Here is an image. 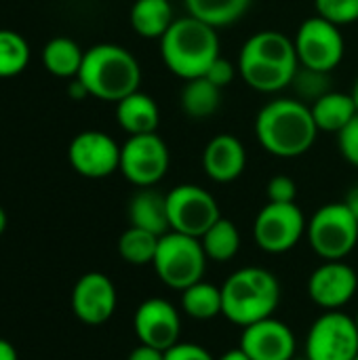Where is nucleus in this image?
I'll return each mask as SVG.
<instances>
[{
	"label": "nucleus",
	"mask_w": 358,
	"mask_h": 360,
	"mask_svg": "<svg viewBox=\"0 0 358 360\" xmlns=\"http://www.w3.org/2000/svg\"><path fill=\"white\" fill-rule=\"evenodd\" d=\"M236 68L245 84L253 91L279 93L293 82L300 59L295 44L287 34L262 30L243 44Z\"/></svg>",
	"instance_id": "nucleus-1"
},
{
	"label": "nucleus",
	"mask_w": 358,
	"mask_h": 360,
	"mask_svg": "<svg viewBox=\"0 0 358 360\" xmlns=\"http://www.w3.org/2000/svg\"><path fill=\"white\" fill-rule=\"evenodd\" d=\"M317 133L319 127L312 110L302 99H272L255 118V137L260 146L279 158L304 156L314 146Z\"/></svg>",
	"instance_id": "nucleus-2"
},
{
	"label": "nucleus",
	"mask_w": 358,
	"mask_h": 360,
	"mask_svg": "<svg viewBox=\"0 0 358 360\" xmlns=\"http://www.w3.org/2000/svg\"><path fill=\"white\" fill-rule=\"evenodd\" d=\"M76 78L91 97L118 103L127 95L139 91L141 65L124 46L101 42L84 51L82 68Z\"/></svg>",
	"instance_id": "nucleus-3"
},
{
	"label": "nucleus",
	"mask_w": 358,
	"mask_h": 360,
	"mask_svg": "<svg viewBox=\"0 0 358 360\" xmlns=\"http://www.w3.org/2000/svg\"><path fill=\"white\" fill-rule=\"evenodd\" d=\"M160 57L169 72L184 80L200 78L219 57L217 30L196 17H179L160 38Z\"/></svg>",
	"instance_id": "nucleus-4"
},
{
	"label": "nucleus",
	"mask_w": 358,
	"mask_h": 360,
	"mask_svg": "<svg viewBox=\"0 0 358 360\" xmlns=\"http://www.w3.org/2000/svg\"><path fill=\"white\" fill-rule=\"evenodd\" d=\"M279 278L266 268H241L222 285V314L238 327L270 319L279 308Z\"/></svg>",
	"instance_id": "nucleus-5"
},
{
	"label": "nucleus",
	"mask_w": 358,
	"mask_h": 360,
	"mask_svg": "<svg viewBox=\"0 0 358 360\" xmlns=\"http://www.w3.org/2000/svg\"><path fill=\"white\" fill-rule=\"evenodd\" d=\"M207 259L200 238L171 230L160 236L152 266L167 287L184 291L205 278Z\"/></svg>",
	"instance_id": "nucleus-6"
},
{
	"label": "nucleus",
	"mask_w": 358,
	"mask_h": 360,
	"mask_svg": "<svg viewBox=\"0 0 358 360\" xmlns=\"http://www.w3.org/2000/svg\"><path fill=\"white\" fill-rule=\"evenodd\" d=\"M312 251L325 262H342L358 243V219L344 202L317 209L306 228Z\"/></svg>",
	"instance_id": "nucleus-7"
},
{
	"label": "nucleus",
	"mask_w": 358,
	"mask_h": 360,
	"mask_svg": "<svg viewBox=\"0 0 358 360\" xmlns=\"http://www.w3.org/2000/svg\"><path fill=\"white\" fill-rule=\"evenodd\" d=\"M171 154L165 139L156 133L129 135L120 146V173L137 188L156 186L169 171Z\"/></svg>",
	"instance_id": "nucleus-8"
},
{
	"label": "nucleus",
	"mask_w": 358,
	"mask_h": 360,
	"mask_svg": "<svg viewBox=\"0 0 358 360\" xmlns=\"http://www.w3.org/2000/svg\"><path fill=\"white\" fill-rule=\"evenodd\" d=\"M298 59L302 68H310L317 72H333L346 53V42L338 25L329 23L323 17L306 19L293 38Z\"/></svg>",
	"instance_id": "nucleus-9"
},
{
	"label": "nucleus",
	"mask_w": 358,
	"mask_h": 360,
	"mask_svg": "<svg viewBox=\"0 0 358 360\" xmlns=\"http://www.w3.org/2000/svg\"><path fill=\"white\" fill-rule=\"evenodd\" d=\"M306 217L295 202H268L253 221V238L266 253L291 251L306 234Z\"/></svg>",
	"instance_id": "nucleus-10"
},
{
	"label": "nucleus",
	"mask_w": 358,
	"mask_h": 360,
	"mask_svg": "<svg viewBox=\"0 0 358 360\" xmlns=\"http://www.w3.org/2000/svg\"><path fill=\"white\" fill-rule=\"evenodd\" d=\"M358 356L357 321L340 310L321 314L306 338L308 360H354Z\"/></svg>",
	"instance_id": "nucleus-11"
},
{
	"label": "nucleus",
	"mask_w": 358,
	"mask_h": 360,
	"mask_svg": "<svg viewBox=\"0 0 358 360\" xmlns=\"http://www.w3.org/2000/svg\"><path fill=\"white\" fill-rule=\"evenodd\" d=\"M167 211L171 230L194 238H200L222 217L213 194L194 184L175 186L167 194Z\"/></svg>",
	"instance_id": "nucleus-12"
},
{
	"label": "nucleus",
	"mask_w": 358,
	"mask_h": 360,
	"mask_svg": "<svg viewBox=\"0 0 358 360\" xmlns=\"http://www.w3.org/2000/svg\"><path fill=\"white\" fill-rule=\"evenodd\" d=\"M72 169L87 179H103L120 169V146L103 131H82L68 148Z\"/></svg>",
	"instance_id": "nucleus-13"
},
{
	"label": "nucleus",
	"mask_w": 358,
	"mask_h": 360,
	"mask_svg": "<svg viewBox=\"0 0 358 360\" xmlns=\"http://www.w3.org/2000/svg\"><path fill=\"white\" fill-rule=\"evenodd\" d=\"M133 329L139 344L167 352L169 348L179 344L181 319L171 302L162 297H152L141 302L139 308L135 310Z\"/></svg>",
	"instance_id": "nucleus-14"
},
{
	"label": "nucleus",
	"mask_w": 358,
	"mask_h": 360,
	"mask_svg": "<svg viewBox=\"0 0 358 360\" xmlns=\"http://www.w3.org/2000/svg\"><path fill=\"white\" fill-rule=\"evenodd\" d=\"M118 295L110 276L101 272L82 274L72 289V312L84 325H103L116 312Z\"/></svg>",
	"instance_id": "nucleus-15"
},
{
	"label": "nucleus",
	"mask_w": 358,
	"mask_h": 360,
	"mask_svg": "<svg viewBox=\"0 0 358 360\" xmlns=\"http://www.w3.org/2000/svg\"><path fill=\"white\" fill-rule=\"evenodd\" d=\"M357 289L358 274L344 259L321 264L308 281L310 300L327 312L344 308L357 295Z\"/></svg>",
	"instance_id": "nucleus-16"
},
{
	"label": "nucleus",
	"mask_w": 358,
	"mask_h": 360,
	"mask_svg": "<svg viewBox=\"0 0 358 360\" xmlns=\"http://www.w3.org/2000/svg\"><path fill=\"white\" fill-rule=\"evenodd\" d=\"M241 348L251 360H291L295 359V335L289 325L270 316L243 327Z\"/></svg>",
	"instance_id": "nucleus-17"
},
{
	"label": "nucleus",
	"mask_w": 358,
	"mask_h": 360,
	"mask_svg": "<svg viewBox=\"0 0 358 360\" xmlns=\"http://www.w3.org/2000/svg\"><path fill=\"white\" fill-rule=\"evenodd\" d=\"M247 167V150L243 141L230 133L215 135L203 152V169L209 179L230 184L243 175Z\"/></svg>",
	"instance_id": "nucleus-18"
},
{
	"label": "nucleus",
	"mask_w": 358,
	"mask_h": 360,
	"mask_svg": "<svg viewBox=\"0 0 358 360\" xmlns=\"http://www.w3.org/2000/svg\"><path fill=\"white\" fill-rule=\"evenodd\" d=\"M116 120L120 129L129 135L156 133L160 122V110L148 93L135 91L116 103Z\"/></svg>",
	"instance_id": "nucleus-19"
},
{
	"label": "nucleus",
	"mask_w": 358,
	"mask_h": 360,
	"mask_svg": "<svg viewBox=\"0 0 358 360\" xmlns=\"http://www.w3.org/2000/svg\"><path fill=\"white\" fill-rule=\"evenodd\" d=\"M129 219L131 226L148 230L156 236L171 232L167 196H162L152 188H141L129 202Z\"/></svg>",
	"instance_id": "nucleus-20"
},
{
	"label": "nucleus",
	"mask_w": 358,
	"mask_h": 360,
	"mask_svg": "<svg viewBox=\"0 0 358 360\" xmlns=\"http://www.w3.org/2000/svg\"><path fill=\"white\" fill-rule=\"evenodd\" d=\"M131 27L148 40H160L175 21L171 0H135L129 13Z\"/></svg>",
	"instance_id": "nucleus-21"
},
{
	"label": "nucleus",
	"mask_w": 358,
	"mask_h": 360,
	"mask_svg": "<svg viewBox=\"0 0 358 360\" xmlns=\"http://www.w3.org/2000/svg\"><path fill=\"white\" fill-rule=\"evenodd\" d=\"M310 110L319 131H327L335 135L358 114L352 95L335 93V91H329L323 97H319L314 103H310Z\"/></svg>",
	"instance_id": "nucleus-22"
},
{
	"label": "nucleus",
	"mask_w": 358,
	"mask_h": 360,
	"mask_svg": "<svg viewBox=\"0 0 358 360\" xmlns=\"http://www.w3.org/2000/svg\"><path fill=\"white\" fill-rule=\"evenodd\" d=\"M84 51L68 36L51 38L42 49V63L49 74L57 78H76L82 68Z\"/></svg>",
	"instance_id": "nucleus-23"
},
{
	"label": "nucleus",
	"mask_w": 358,
	"mask_h": 360,
	"mask_svg": "<svg viewBox=\"0 0 358 360\" xmlns=\"http://www.w3.org/2000/svg\"><path fill=\"white\" fill-rule=\"evenodd\" d=\"M181 110L190 118L203 120L217 112L222 105V89L211 84L205 76L186 80V86L181 89Z\"/></svg>",
	"instance_id": "nucleus-24"
},
{
	"label": "nucleus",
	"mask_w": 358,
	"mask_h": 360,
	"mask_svg": "<svg viewBox=\"0 0 358 360\" xmlns=\"http://www.w3.org/2000/svg\"><path fill=\"white\" fill-rule=\"evenodd\" d=\"M251 0H184L188 15L211 27H226L236 23L249 8Z\"/></svg>",
	"instance_id": "nucleus-25"
},
{
	"label": "nucleus",
	"mask_w": 358,
	"mask_h": 360,
	"mask_svg": "<svg viewBox=\"0 0 358 360\" xmlns=\"http://www.w3.org/2000/svg\"><path fill=\"white\" fill-rule=\"evenodd\" d=\"M181 310L194 321H211L222 314V289L198 281L181 291Z\"/></svg>",
	"instance_id": "nucleus-26"
},
{
	"label": "nucleus",
	"mask_w": 358,
	"mask_h": 360,
	"mask_svg": "<svg viewBox=\"0 0 358 360\" xmlns=\"http://www.w3.org/2000/svg\"><path fill=\"white\" fill-rule=\"evenodd\" d=\"M200 243L211 262H230L241 249V234L232 219L219 217L200 236Z\"/></svg>",
	"instance_id": "nucleus-27"
},
{
	"label": "nucleus",
	"mask_w": 358,
	"mask_h": 360,
	"mask_svg": "<svg viewBox=\"0 0 358 360\" xmlns=\"http://www.w3.org/2000/svg\"><path fill=\"white\" fill-rule=\"evenodd\" d=\"M158 240L160 236L131 226L118 238V253L131 266H148V264H154Z\"/></svg>",
	"instance_id": "nucleus-28"
},
{
	"label": "nucleus",
	"mask_w": 358,
	"mask_h": 360,
	"mask_svg": "<svg viewBox=\"0 0 358 360\" xmlns=\"http://www.w3.org/2000/svg\"><path fill=\"white\" fill-rule=\"evenodd\" d=\"M30 63L27 40L13 32L0 30V78H13L21 74Z\"/></svg>",
	"instance_id": "nucleus-29"
},
{
	"label": "nucleus",
	"mask_w": 358,
	"mask_h": 360,
	"mask_svg": "<svg viewBox=\"0 0 358 360\" xmlns=\"http://www.w3.org/2000/svg\"><path fill=\"white\" fill-rule=\"evenodd\" d=\"M291 84L295 86V91H298L302 101L314 103L319 97L329 93V74L300 65V70H298V74H295Z\"/></svg>",
	"instance_id": "nucleus-30"
},
{
	"label": "nucleus",
	"mask_w": 358,
	"mask_h": 360,
	"mask_svg": "<svg viewBox=\"0 0 358 360\" xmlns=\"http://www.w3.org/2000/svg\"><path fill=\"white\" fill-rule=\"evenodd\" d=\"M317 15L342 27L358 21V0H314Z\"/></svg>",
	"instance_id": "nucleus-31"
},
{
	"label": "nucleus",
	"mask_w": 358,
	"mask_h": 360,
	"mask_svg": "<svg viewBox=\"0 0 358 360\" xmlns=\"http://www.w3.org/2000/svg\"><path fill=\"white\" fill-rule=\"evenodd\" d=\"M268 202H295L298 186L289 175H274L266 186Z\"/></svg>",
	"instance_id": "nucleus-32"
},
{
	"label": "nucleus",
	"mask_w": 358,
	"mask_h": 360,
	"mask_svg": "<svg viewBox=\"0 0 358 360\" xmlns=\"http://www.w3.org/2000/svg\"><path fill=\"white\" fill-rule=\"evenodd\" d=\"M338 146L346 162L358 167V114L338 133Z\"/></svg>",
	"instance_id": "nucleus-33"
},
{
	"label": "nucleus",
	"mask_w": 358,
	"mask_h": 360,
	"mask_svg": "<svg viewBox=\"0 0 358 360\" xmlns=\"http://www.w3.org/2000/svg\"><path fill=\"white\" fill-rule=\"evenodd\" d=\"M236 65L230 61V59H226V57H217L213 63H211V68L207 70V74H205V78L211 82V84H215L217 89H226V86H230L232 82H234V78H236Z\"/></svg>",
	"instance_id": "nucleus-34"
},
{
	"label": "nucleus",
	"mask_w": 358,
	"mask_h": 360,
	"mask_svg": "<svg viewBox=\"0 0 358 360\" xmlns=\"http://www.w3.org/2000/svg\"><path fill=\"white\" fill-rule=\"evenodd\" d=\"M165 360H217L213 359L203 346L198 344H188V342H179L173 348H169L165 352Z\"/></svg>",
	"instance_id": "nucleus-35"
},
{
	"label": "nucleus",
	"mask_w": 358,
	"mask_h": 360,
	"mask_svg": "<svg viewBox=\"0 0 358 360\" xmlns=\"http://www.w3.org/2000/svg\"><path fill=\"white\" fill-rule=\"evenodd\" d=\"M127 360H165V352L162 350H156L152 346H146V344H139Z\"/></svg>",
	"instance_id": "nucleus-36"
},
{
	"label": "nucleus",
	"mask_w": 358,
	"mask_h": 360,
	"mask_svg": "<svg viewBox=\"0 0 358 360\" xmlns=\"http://www.w3.org/2000/svg\"><path fill=\"white\" fill-rule=\"evenodd\" d=\"M68 93H70V97H72V99H76V101H82V99L91 97V95H89V91L84 89V84H82L78 78H74V82L68 86Z\"/></svg>",
	"instance_id": "nucleus-37"
},
{
	"label": "nucleus",
	"mask_w": 358,
	"mask_h": 360,
	"mask_svg": "<svg viewBox=\"0 0 358 360\" xmlns=\"http://www.w3.org/2000/svg\"><path fill=\"white\" fill-rule=\"evenodd\" d=\"M0 360H19L15 346L11 342L2 340V338H0Z\"/></svg>",
	"instance_id": "nucleus-38"
},
{
	"label": "nucleus",
	"mask_w": 358,
	"mask_h": 360,
	"mask_svg": "<svg viewBox=\"0 0 358 360\" xmlns=\"http://www.w3.org/2000/svg\"><path fill=\"white\" fill-rule=\"evenodd\" d=\"M344 205L352 211V215L358 219V186L350 188V192H348V196H346Z\"/></svg>",
	"instance_id": "nucleus-39"
},
{
	"label": "nucleus",
	"mask_w": 358,
	"mask_h": 360,
	"mask_svg": "<svg viewBox=\"0 0 358 360\" xmlns=\"http://www.w3.org/2000/svg\"><path fill=\"white\" fill-rule=\"evenodd\" d=\"M217 360H251L247 356V352L238 346V348H234V350H228V352H224L222 356Z\"/></svg>",
	"instance_id": "nucleus-40"
},
{
	"label": "nucleus",
	"mask_w": 358,
	"mask_h": 360,
	"mask_svg": "<svg viewBox=\"0 0 358 360\" xmlns=\"http://www.w3.org/2000/svg\"><path fill=\"white\" fill-rule=\"evenodd\" d=\"M6 230V213H4V209L0 207V234Z\"/></svg>",
	"instance_id": "nucleus-41"
},
{
	"label": "nucleus",
	"mask_w": 358,
	"mask_h": 360,
	"mask_svg": "<svg viewBox=\"0 0 358 360\" xmlns=\"http://www.w3.org/2000/svg\"><path fill=\"white\" fill-rule=\"evenodd\" d=\"M350 95H352V99H354V103H357V110H358V78H357V82H354V86H352V91H350Z\"/></svg>",
	"instance_id": "nucleus-42"
},
{
	"label": "nucleus",
	"mask_w": 358,
	"mask_h": 360,
	"mask_svg": "<svg viewBox=\"0 0 358 360\" xmlns=\"http://www.w3.org/2000/svg\"><path fill=\"white\" fill-rule=\"evenodd\" d=\"M354 321H357V327H358V312H357V316H354Z\"/></svg>",
	"instance_id": "nucleus-43"
},
{
	"label": "nucleus",
	"mask_w": 358,
	"mask_h": 360,
	"mask_svg": "<svg viewBox=\"0 0 358 360\" xmlns=\"http://www.w3.org/2000/svg\"><path fill=\"white\" fill-rule=\"evenodd\" d=\"M291 360H308V359H291Z\"/></svg>",
	"instance_id": "nucleus-44"
},
{
	"label": "nucleus",
	"mask_w": 358,
	"mask_h": 360,
	"mask_svg": "<svg viewBox=\"0 0 358 360\" xmlns=\"http://www.w3.org/2000/svg\"><path fill=\"white\" fill-rule=\"evenodd\" d=\"M354 360H358V356H357V359H354Z\"/></svg>",
	"instance_id": "nucleus-45"
}]
</instances>
